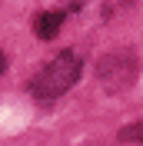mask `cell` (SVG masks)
Listing matches in <instances>:
<instances>
[{
    "mask_svg": "<svg viewBox=\"0 0 143 146\" xmlns=\"http://www.w3.org/2000/svg\"><path fill=\"white\" fill-rule=\"evenodd\" d=\"M77 76H80V56L73 53V50H67V53L53 56V60L33 76L30 93H33L40 103H50V100H57V96H63V93L70 90L73 83H77Z\"/></svg>",
    "mask_w": 143,
    "mask_h": 146,
    "instance_id": "1",
    "label": "cell"
},
{
    "mask_svg": "<svg viewBox=\"0 0 143 146\" xmlns=\"http://www.w3.org/2000/svg\"><path fill=\"white\" fill-rule=\"evenodd\" d=\"M100 73H103L107 90H120V86H126V83L133 80V63L123 60V53H116V56H107L100 63Z\"/></svg>",
    "mask_w": 143,
    "mask_h": 146,
    "instance_id": "2",
    "label": "cell"
},
{
    "mask_svg": "<svg viewBox=\"0 0 143 146\" xmlns=\"http://www.w3.org/2000/svg\"><path fill=\"white\" fill-rule=\"evenodd\" d=\"M60 23H63V13H40L33 20V33L40 40H50V36L60 33Z\"/></svg>",
    "mask_w": 143,
    "mask_h": 146,
    "instance_id": "3",
    "label": "cell"
},
{
    "mask_svg": "<svg viewBox=\"0 0 143 146\" xmlns=\"http://www.w3.org/2000/svg\"><path fill=\"white\" fill-rule=\"evenodd\" d=\"M120 136L130 139V143H143V123H130V126H123Z\"/></svg>",
    "mask_w": 143,
    "mask_h": 146,
    "instance_id": "4",
    "label": "cell"
},
{
    "mask_svg": "<svg viewBox=\"0 0 143 146\" xmlns=\"http://www.w3.org/2000/svg\"><path fill=\"white\" fill-rule=\"evenodd\" d=\"M0 73H3V53H0Z\"/></svg>",
    "mask_w": 143,
    "mask_h": 146,
    "instance_id": "5",
    "label": "cell"
}]
</instances>
